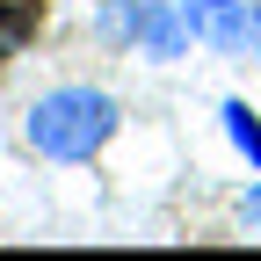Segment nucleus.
Here are the masks:
<instances>
[{
  "instance_id": "f257e3e1",
  "label": "nucleus",
  "mask_w": 261,
  "mask_h": 261,
  "mask_svg": "<svg viewBox=\"0 0 261 261\" xmlns=\"http://www.w3.org/2000/svg\"><path fill=\"white\" fill-rule=\"evenodd\" d=\"M109 130H116V102L102 87H51L37 109H29V145H37L44 160H94L109 145Z\"/></svg>"
},
{
  "instance_id": "f03ea898",
  "label": "nucleus",
  "mask_w": 261,
  "mask_h": 261,
  "mask_svg": "<svg viewBox=\"0 0 261 261\" xmlns=\"http://www.w3.org/2000/svg\"><path fill=\"white\" fill-rule=\"evenodd\" d=\"M181 15H189V29H203L218 51H240L247 44V8L240 0H181Z\"/></svg>"
},
{
  "instance_id": "7ed1b4c3",
  "label": "nucleus",
  "mask_w": 261,
  "mask_h": 261,
  "mask_svg": "<svg viewBox=\"0 0 261 261\" xmlns=\"http://www.w3.org/2000/svg\"><path fill=\"white\" fill-rule=\"evenodd\" d=\"M138 44H145L152 58H174V51H181V22H174L167 0H145V8H138Z\"/></svg>"
},
{
  "instance_id": "20e7f679",
  "label": "nucleus",
  "mask_w": 261,
  "mask_h": 261,
  "mask_svg": "<svg viewBox=\"0 0 261 261\" xmlns=\"http://www.w3.org/2000/svg\"><path fill=\"white\" fill-rule=\"evenodd\" d=\"M37 8H44V0H0V58L37 29Z\"/></svg>"
},
{
  "instance_id": "39448f33",
  "label": "nucleus",
  "mask_w": 261,
  "mask_h": 261,
  "mask_svg": "<svg viewBox=\"0 0 261 261\" xmlns=\"http://www.w3.org/2000/svg\"><path fill=\"white\" fill-rule=\"evenodd\" d=\"M225 130H232V145L261 167V123H254V109H247V102H225Z\"/></svg>"
},
{
  "instance_id": "423d86ee",
  "label": "nucleus",
  "mask_w": 261,
  "mask_h": 261,
  "mask_svg": "<svg viewBox=\"0 0 261 261\" xmlns=\"http://www.w3.org/2000/svg\"><path fill=\"white\" fill-rule=\"evenodd\" d=\"M247 225H261V189H254V196H247Z\"/></svg>"
}]
</instances>
